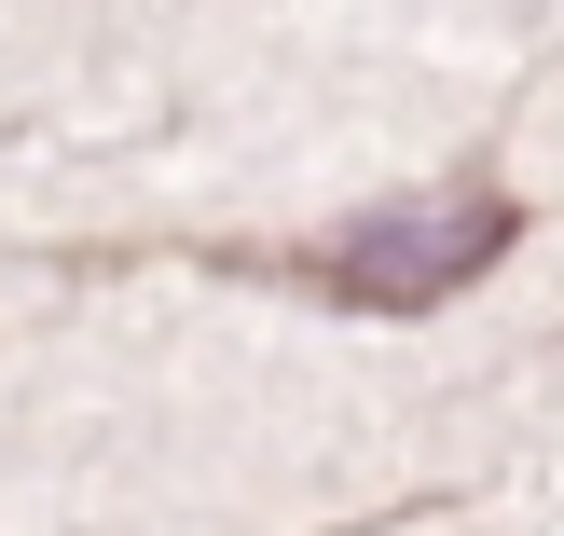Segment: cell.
Masks as SVG:
<instances>
[{
  "instance_id": "cell-1",
  "label": "cell",
  "mask_w": 564,
  "mask_h": 536,
  "mask_svg": "<svg viewBox=\"0 0 564 536\" xmlns=\"http://www.w3.org/2000/svg\"><path fill=\"white\" fill-rule=\"evenodd\" d=\"M523 248V193L496 179V152H468L455 179L386 193V207H345L317 234H110V248H55V275H138V262H193L235 275V289L317 303V317H441L455 289H482Z\"/></svg>"
}]
</instances>
